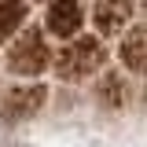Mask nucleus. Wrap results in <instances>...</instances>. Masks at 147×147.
<instances>
[{"label":"nucleus","instance_id":"obj_1","mask_svg":"<svg viewBox=\"0 0 147 147\" xmlns=\"http://www.w3.org/2000/svg\"><path fill=\"white\" fill-rule=\"evenodd\" d=\"M107 63V48L99 37H77L70 44H63L55 55V74L63 81H88L92 74Z\"/></svg>","mask_w":147,"mask_h":147},{"label":"nucleus","instance_id":"obj_2","mask_svg":"<svg viewBox=\"0 0 147 147\" xmlns=\"http://www.w3.org/2000/svg\"><path fill=\"white\" fill-rule=\"evenodd\" d=\"M52 59L55 55H52V48H48L44 30L30 26V30H22V33L11 40V48H7V70L18 74V77H37V74H44L48 66H55Z\"/></svg>","mask_w":147,"mask_h":147},{"label":"nucleus","instance_id":"obj_3","mask_svg":"<svg viewBox=\"0 0 147 147\" xmlns=\"http://www.w3.org/2000/svg\"><path fill=\"white\" fill-rule=\"evenodd\" d=\"M85 26V4L81 0H52L44 11V33L59 37V40H77Z\"/></svg>","mask_w":147,"mask_h":147},{"label":"nucleus","instance_id":"obj_4","mask_svg":"<svg viewBox=\"0 0 147 147\" xmlns=\"http://www.w3.org/2000/svg\"><path fill=\"white\" fill-rule=\"evenodd\" d=\"M132 15H136V0H96L92 26L99 37H125L132 30Z\"/></svg>","mask_w":147,"mask_h":147},{"label":"nucleus","instance_id":"obj_5","mask_svg":"<svg viewBox=\"0 0 147 147\" xmlns=\"http://www.w3.org/2000/svg\"><path fill=\"white\" fill-rule=\"evenodd\" d=\"M44 103H48V88L44 85H15L4 96L0 114H4V121H26V118L40 114Z\"/></svg>","mask_w":147,"mask_h":147},{"label":"nucleus","instance_id":"obj_6","mask_svg":"<svg viewBox=\"0 0 147 147\" xmlns=\"http://www.w3.org/2000/svg\"><path fill=\"white\" fill-rule=\"evenodd\" d=\"M118 59L129 74L147 77V22H136L121 40H118Z\"/></svg>","mask_w":147,"mask_h":147},{"label":"nucleus","instance_id":"obj_7","mask_svg":"<svg viewBox=\"0 0 147 147\" xmlns=\"http://www.w3.org/2000/svg\"><path fill=\"white\" fill-rule=\"evenodd\" d=\"M26 15H30L26 0H0V44L15 40L18 30H26Z\"/></svg>","mask_w":147,"mask_h":147},{"label":"nucleus","instance_id":"obj_8","mask_svg":"<svg viewBox=\"0 0 147 147\" xmlns=\"http://www.w3.org/2000/svg\"><path fill=\"white\" fill-rule=\"evenodd\" d=\"M96 99H99L103 107H110V110H114V107H121V103H125V81H121V77H118L114 70H107L103 77H99Z\"/></svg>","mask_w":147,"mask_h":147},{"label":"nucleus","instance_id":"obj_9","mask_svg":"<svg viewBox=\"0 0 147 147\" xmlns=\"http://www.w3.org/2000/svg\"><path fill=\"white\" fill-rule=\"evenodd\" d=\"M144 7H147V0H144Z\"/></svg>","mask_w":147,"mask_h":147},{"label":"nucleus","instance_id":"obj_10","mask_svg":"<svg viewBox=\"0 0 147 147\" xmlns=\"http://www.w3.org/2000/svg\"><path fill=\"white\" fill-rule=\"evenodd\" d=\"M48 4H52V0H48Z\"/></svg>","mask_w":147,"mask_h":147}]
</instances>
